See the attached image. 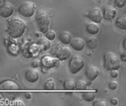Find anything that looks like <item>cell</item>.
<instances>
[{
	"label": "cell",
	"instance_id": "cell-1",
	"mask_svg": "<svg viewBox=\"0 0 126 106\" xmlns=\"http://www.w3.org/2000/svg\"><path fill=\"white\" fill-rule=\"evenodd\" d=\"M26 27L27 26L24 21L17 18H13L7 21V32L12 38H18L25 32Z\"/></svg>",
	"mask_w": 126,
	"mask_h": 106
},
{
	"label": "cell",
	"instance_id": "cell-2",
	"mask_svg": "<svg viewBox=\"0 0 126 106\" xmlns=\"http://www.w3.org/2000/svg\"><path fill=\"white\" fill-rule=\"evenodd\" d=\"M104 67L106 70H118L120 68V59L117 54L108 52L104 55Z\"/></svg>",
	"mask_w": 126,
	"mask_h": 106
},
{
	"label": "cell",
	"instance_id": "cell-3",
	"mask_svg": "<svg viewBox=\"0 0 126 106\" xmlns=\"http://www.w3.org/2000/svg\"><path fill=\"white\" fill-rule=\"evenodd\" d=\"M36 21L38 24L39 30L42 33H46L49 30L51 20L50 16L47 11L39 10L36 14Z\"/></svg>",
	"mask_w": 126,
	"mask_h": 106
},
{
	"label": "cell",
	"instance_id": "cell-4",
	"mask_svg": "<svg viewBox=\"0 0 126 106\" xmlns=\"http://www.w3.org/2000/svg\"><path fill=\"white\" fill-rule=\"evenodd\" d=\"M51 54L59 61H65L71 57L72 52L69 47L61 43H58L52 48Z\"/></svg>",
	"mask_w": 126,
	"mask_h": 106
},
{
	"label": "cell",
	"instance_id": "cell-5",
	"mask_svg": "<svg viewBox=\"0 0 126 106\" xmlns=\"http://www.w3.org/2000/svg\"><path fill=\"white\" fill-rule=\"evenodd\" d=\"M69 70L72 74L76 75L80 72L85 66V61L80 55H74L69 61Z\"/></svg>",
	"mask_w": 126,
	"mask_h": 106
},
{
	"label": "cell",
	"instance_id": "cell-6",
	"mask_svg": "<svg viewBox=\"0 0 126 106\" xmlns=\"http://www.w3.org/2000/svg\"><path fill=\"white\" fill-rule=\"evenodd\" d=\"M18 12L22 16L25 18H30L35 13V4L30 1H25L22 3L19 7Z\"/></svg>",
	"mask_w": 126,
	"mask_h": 106
},
{
	"label": "cell",
	"instance_id": "cell-7",
	"mask_svg": "<svg viewBox=\"0 0 126 106\" xmlns=\"http://www.w3.org/2000/svg\"><path fill=\"white\" fill-rule=\"evenodd\" d=\"M86 16H87L92 22L99 24L101 23L103 21V13L100 9L99 8H93L92 9L88 14H86Z\"/></svg>",
	"mask_w": 126,
	"mask_h": 106
},
{
	"label": "cell",
	"instance_id": "cell-8",
	"mask_svg": "<svg viewBox=\"0 0 126 106\" xmlns=\"http://www.w3.org/2000/svg\"><path fill=\"white\" fill-rule=\"evenodd\" d=\"M19 89H20L19 85L13 80H4L0 83V90L16 91Z\"/></svg>",
	"mask_w": 126,
	"mask_h": 106
},
{
	"label": "cell",
	"instance_id": "cell-9",
	"mask_svg": "<svg viewBox=\"0 0 126 106\" xmlns=\"http://www.w3.org/2000/svg\"><path fill=\"white\" fill-rule=\"evenodd\" d=\"M100 75L99 68L94 65H89L86 70V75L89 82H92L96 80Z\"/></svg>",
	"mask_w": 126,
	"mask_h": 106
},
{
	"label": "cell",
	"instance_id": "cell-10",
	"mask_svg": "<svg viewBox=\"0 0 126 106\" xmlns=\"http://www.w3.org/2000/svg\"><path fill=\"white\" fill-rule=\"evenodd\" d=\"M14 13L13 6L9 2H4L0 7V16L4 18H10Z\"/></svg>",
	"mask_w": 126,
	"mask_h": 106
},
{
	"label": "cell",
	"instance_id": "cell-11",
	"mask_svg": "<svg viewBox=\"0 0 126 106\" xmlns=\"http://www.w3.org/2000/svg\"><path fill=\"white\" fill-rule=\"evenodd\" d=\"M59 60L55 59L52 57H50L49 55H45L42 57L41 63V65L44 66V67L49 69V68H52L55 66H58L59 65Z\"/></svg>",
	"mask_w": 126,
	"mask_h": 106
},
{
	"label": "cell",
	"instance_id": "cell-12",
	"mask_svg": "<svg viewBox=\"0 0 126 106\" xmlns=\"http://www.w3.org/2000/svg\"><path fill=\"white\" fill-rule=\"evenodd\" d=\"M71 46L76 51H82L85 49L86 46V42L83 39L80 38H75L72 39L70 44Z\"/></svg>",
	"mask_w": 126,
	"mask_h": 106
},
{
	"label": "cell",
	"instance_id": "cell-13",
	"mask_svg": "<svg viewBox=\"0 0 126 106\" xmlns=\"http://www.w3.org/2000/svg\"><path fill=\"white\" fill-rule=\"evenodd\" d=\"M117 15V10L111 6H106L103 10V17L106 20H113Z\"/></svg>",
	"mask_w": 126,
	"mask_h": 106
},
{
	"label": "cell",
	"instance_id": "cell-14",
	"mask_svg": "<svg viewBox=\"0 0 126 106\" xmlns=\"http://www.w3.org/2000/svg\"><path fill=\"white\" fill-rule=\"evenodd\" d=\"M26 80L31 83H35L38 81L40 78V74L36 69H30L26 72Z\"/></svg>",
	"mask_w": 126,
	"mask_h": 106
},
{
	"label": "cell",
	"instance_id": "cell-15",
	"mask_svg": "<svg viewBox=\"0 0 126 106\" xmlns=\"http://www.w3.org/2000/svg\"><path fill=\"white\" fill-rule=\"evenodd\" d=\"M51 46H52L51 41L48 40L47 38H42L38 42V46L41 51H44V52L47 51L51 48Z\"/></svg>",
	"mask_w": 126,
	"mask_h": 106
},
{
	"label": "cell",
	"instance_id": "cell-16",
	"mask_svg": "<svg viewBox=\"0 0 126 106\" xmlns=\"http://www.w3.org/2000/svg\"><path fill=\"white\" fill-rule=\"evenodd\" d=\"M59 39H60V41L61 44H63L64 45H68L70 44V42L72 39V36L69 32L63 31L60 34Z\"/></svg>",
	"mask_w": 126,
	"mask_h": 106
},
{
	"label": "cell",
	"instance_id": "cell-17",
	"mask_svg": "<svg viewBox=\"0 0 126 106\" xmlns=\"http://www.w3.org/2000/svg\"><path fill=\"white\" fill-rule=\"evenodd\" d=\"M86 31L92 35H97L100 32V27L97 23L92 22L86 25Z\"/></svg>",
	"mask_w": 126,
	"mask_h": 106
},
{
	"label": "cell",
	"instance_id": "cell-18",
	"mask_svg": "<svg viewBox=\"0 0 126 106\" xmlns=\"http://www.w3.org/2000/svg\"><path fill=\"white\" fill-rule=\"evenodd\" d=\"M86 45L91 49H97L99 46V41L94 37H91L86 41Z\"/></svg>",
	"mask_w": 126,
	"mask_h": 106
},
{
	"label": "cell",
	"instance_id": "cell-19",
	"mask_svg": "<svg viewBox=\"0 0 126 106\" xmlns=\"http://www.w3.org/2000/svg\"><path fill=\"white\" fill-rule=\"evenodd\" d=\"M116 25L118 28L126 30V16L122 15L120 18H117L116 21Z\"/></svg>",
	"mask_w": 126,
	"mask_h": 106
},
{
	"label": "cell",
	"instance_id": "cell-20",
	"mask_svg": "<svg viewBox=\"0 0 126 106\" xmlns=\"http://www.w3.org/2000/svg\"><path fill=\"white\" fill-rule=\"evenodd\" d=\"M95 98V93L92 91H86L83 94V99L88 103L92 102Z\"/></svg>",
	"mask_w": 126,
	"mask_h": 106
},
{
	"label": "cell",
	"instance_id": "cell-21",
	"mask_svg": "<svg viewBox=\"0 0 126 106\" xmlns=\"http://www.w3.org/2000/svg\"><path fill=\"white\" fill-rule=\"evenodd\" d=\"M63 88L66 90H75V82L73 80H67L63 83Z\"/></svg>",
	"mask_w": 126,
	"mask_h": 106
},
{
	"label": "cell",
	"instance_id": "cell-22",
	"mask_svg": "<svg viewBox=\"0 0 126 106\" xmlns=\"http://www.w3.org/2000/svg\"><path fill=\"white\" fill-rule=\"evenodd\" d=\"M44 88L46 90H54L55 89V83L54 80L52 79H48L45 82Z\"/></svg>",
	"mask_w": 126,
	"mask_h": 106
},
{
	"label": "cell",
	"instance_id": "cell-23",
	"mask_svg": "<svg viewBox=\"0 0 126 106\" xmlns=\"http://www.w3.org/2000/svg\"><path fill=\"white\" fill-rule=\"evenodd\" d=\"M87 87V84L85 81L80 80L77 83H75V89L77 90H84Z\"/></svg>",
	"mask_w": 126,
	"mask_h": 106
},
{
	"label": "cell",
	"instance_id": "cell-24",
	"mask_svg": "<svg viewBox=\"0 0 126 106\" xmlns=\"http://www.w3.org/2000/svg\"><path fill=\"white\" fill-rule=\"evenodd\" d=\"M45 34H46V38L49 41H53L56 38V33L53 30H49Z\"/></svg>",
	"mask_w": 126,
	"mask_h": 106
},
{
	"label": "cell",
	"instance_id": "cell-25",
	"mask_svg": "<svg viewBox=\"0 0 126 106\" xmlns=\"http://www.w3.org/2000/svg\"><path fill=\"white\" fill-rule=\"evenodd\" d=\"M126 5V0H115V6L117 8H123Z\"/></svg>",
	"mask_w": 126,
	"mask_h": 106
},
{
	"label": "cell",
	"instance_id": "cell-26",
	"mask_svg": "<svg viewBox=\"0 0 126 106\" xmlns=\"http://www.w3.org/2000/svg\"><path fill=\"white\" fill-rule=\"evenodd\" d=\"M109 105L108 103H106L104 100H100V101H95L93 103L94 106H107Z\"/></svg>",
	"mask_w": 126,
	"mask_h": 106
},
{
	"label": "cell",
	"instance_id": "cell-27",
	"mask_svg": "<svg viewBox=\"0 0 126 106\" xmlns=\"http://www.w3.org/2000/svg\"><path fill=\"white\" fill-rule=\"evenodd\" d=\"M109 88L112 91H115L118 89V83L115 81H112L109 83Z\"/></svg>",
	"mask_w": 126,
	"mask_h": 106
},
{
	"label": "cell",
	"instance_id": "cell-28",
	"mask_svg": "<svg viewBox=\"0 0 126 106\" xmlns=\"http://www.w3.org/2000/svg\"><path fill=\"white\" fill-rule=\"evenodd\" d=\"M119 75V73L117 70H112L111 72V76L112 78H117Z\"/></svg>",
	"mask_w": 126,
	"mask_h": 106
},
{
	"label": "cell",
	"instance_id": "cell-29",
	"mask_svg": "<svg viewBox=\"0 0 126 106\" xmlns=\"http://www.w3.org/2000/svg\"><path fill=\"white\" fill-rule=\"evenodd\" d=\"M111 103L113 106H117L118 104V100L117 98H112L111 100Z\"/></svg>",
	"mask_w": 126,
	"mask_h": 106
},
{
	"label": "cell",
	"instance_id": "cell-30",
	"mask_svg": "<svg viewBox=\"0 0 126 106\" xmlns=\"http://www.w3.org/2000/svg\"><path fill=\"white\" fill-rule=\"evenodd\" d=\"M32 66L34 68H37V67H39L40 66V63L38 62V61H34L32 63Z\"/></svg>",
	"mask_w": 126,
	"mask_h": 106
},
{
	"label": "cell",
	"instance_id": "cell-31",
	"mask_svg": "<svg viewBox=\"0 0 126 106\" xmlns=\"http://www.w3.org/2000/svg\"><path fill=\"white\" fill-rule=\"evenodd\" d=\"M121 59H122V61H123V62H126V52H124L122 54V55H121Z\"/></svg>",
	"mask_w": 126,
	"mask_h": 106
},
{
	"label": "cell",
	"instance_id": "cell-32",
	"mask_svg": "<svg viewBox=\"0 0 126 106\" xmlns=\"http://www.w3.org/2000/svg\"><path fill=\"white\" fill-rule=\"evenodd\" d=\"M25 98L27 99V100H30L32 98V94H30V93H27L25 94Z\"/></svg>",
	"mask_w": 126,
	"mask_h": 106
},
{
	"label": "cell",
	"instance_id": "cell-33",
	"mask_svg": "<svg viewBox=\"0 0 126 106\" xmlns=\"http://www.w3.org/2000/svg\"><path fill=\"white\" fill-rule=\"evenodd\" d=\"M14 105H22V106H24V103H22L21 101H20V102H15Z\"/></svg>",
	"mask_w": 126,
	"mask_h": 106
},
{
	"label": "cell",
	"instance_id": "cell-34",
	"mask_svg": "<svg viewBox=\"0 0 126 106\" xmlns=\"http://www.w3.org/2000/svg\"><path fill=\"white\" fill-rule=\"evenodd\" d=\"M126 38H125V39H124V41H123V48H124V49H125V50L126 49Z\"/></svg>",
	"mask_w": 126,
	"mask_h": 106
},
{
	"label": "cell",
	"instance_id": "cell-35",
	"mask_svg": "<svg viewBox=\"0 0 126 106\" xmlns=\"http://www.w3.org/2000/svg\"><path fill=\"white\" fill-rule=\"evenodd\" d=\"M4 3V0H0V7Z\"/></svg>",
	"mask_w": 126,
	"mask_h": 106
},
{
	"label": "cell",
	"instance_id": "cell-36",
	"mask_svg": "<svg viewBox=\"0 0 126 106\" xmlns=\"http://www.w3.org/2000/svg\"><path fill=\"white\" fill-rule=\"evenodd\" d=\"M103 1H106V0H103Z\"/></svg>",
	"mask_w": 126,
	"mask_h": 106
}]
</instances>
